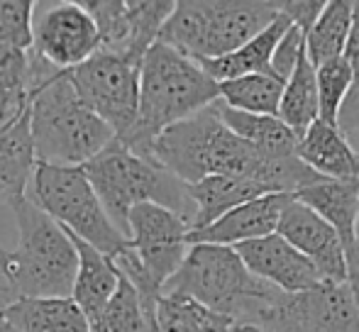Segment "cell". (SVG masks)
Instances as JSON below:
<instances>
[{"instance_id": "8", "label": "cell", "mask_w": 359, "mask_h": 332, "mask_svg": "<svg viewBox=\"0 0 359 332\" xmlns=\"http://www.w3.org/2000/svg\"><path fill=\"white\" fill-rule=\"evenodd\" d=\"M128 247L113 259L120 276L142 300L156 303L166 281L189 251V225L181 215L154 203H140L128 215Z\"/></svg>"}, {"instance_id": "9", "label": "cell", "mask_w": 359, "mask_h": 332, "mask_svg": "<svg viewBox=\"0 0 359 332\" xmlns=\"http://www.w3.org/2000/svg\"><path fill=\"white\" fill-rule=\"evenodd\" d=\"M29 186H32L29 200L88 247L110 259H115L128 247L130 240L110 223L93 186L86 179L83 166L37 164Z\"/></svg>"}, {"instance_id": "14", "label": "cell", "mask_w": 359, "mask_h": 332, "mask_svg": "<svg viewBox=\"0 0 359 332\" xmlns=\"http://www.w3.org/2000/svg\"><path fill=\"white\" fill-rule=\"evenodd\" d=\"M232 249L250 269V274L284 293H301L323 281L316 266L276 233L252 240V242L235 244Z\"/></svg>"}, {"instance_id": "22", "label": "cell", "mask_w": 359, "mask_h": 332, "mask_svg": "<svg viewBox=\"0 0 359 332\" xmlns=\"http://www.w3.org/2000/svg\"><path fill=\"white\" fill-rule=\"evenodd\" d=\"M0 313L18 332H90L72 298H13Z\"/></svg>"}, {"instance_id": "34", "label": "cell", "mask_w": 359, "mask_h": 332, "mask_svg": "<svg viewBox=\"0 0 359 332\" xmlns=\"http://www.w3.org/2000/svg\"><path fill=\"white\" fill-rule=\"evenodd\" d=\"M10 300H13V293L8 291V286H0V305L10 303Z\"/></svg>"}, {"instance_id": "1", "label": "cell", "mask_w": 359, "mask_h": 332, "mask_svg": "<svg viewBox=\"0 0 359 332\" xmlns=\"http://www.w3.org/2000/svg\"><path fill=\"white\" fill-rule=\"evenodd\" d=\"M217 100V83L198 62L156 42L140 67L137 118L120 142L147 159L149 147L166 127L201 113Z\"/></svg>"}, {"instance_id": "29", "label": "cell", "mask_w": 359, "mask_h": 332, "mask_svg": "<svg viewBox=\"0 0 359 332\" xmlns=\"http://www.w3.org/2000/svg\"><path fill=\"white\" fill-rule=\"evenodd\" d=\"M352 88V71L345 57H337L316 69L318 90V120L337 127V118Z\"/></svg>"}, {"instance_id": "37", "label": "cell", "mask_w": 359, "mask_h": 332, "mask_svg": "<svg viewBox=\"0 0 359 332\" xmlns=\"http://www.w3.org/2000/svg\"><path fill=\"white\" fill-rule=\"evenodd\" d=\"M232 332H259V330H255V328H235Z\"/></svg>"}, {"instance_id": "3", "label": "cell", "mask_w": 359, "mask_h": 332, "mask_svg": "<svg viewBox=\"0 0 359 332\" xmlns=\"http://www.w3.org/2000/svg\"><path fill=\"white\" fill-rule=\"evenodd\" d=\"M147 159L186 186L208 176H237L257 184V174L266 162L257 149L222 125L213 105L166 127L151 142Z\"/></svg>"}, {"instance_id": "15", "label": "cell", "mask_w": 359, "mask_h": 332, "mask_svg": "<svg viewBox=\"0 0 359 332\" xmlns=\"http://www.w3.org/2000/svg\"><path fill=\"white\" fill-rule=\"evenodd\" d=\"M293 195L284 193H264L247 203L237 205L235 210L225 213L213 225L189 233V244H220V247H235L242 242L266 237L276 233L281 210Z\"/></svg>"}, {"instance_id": "11", "label": "cell", "mask_w": 359, "mask_h": 332, "mask_svg": "<svg viewBox=\"0 0 359 332\" xmlns=\"http://www.w3.org/2000/svg\"><path fill=\"white\" fill-rule=\"evenodd\" d=\"M259 332H359V303L347 284L320 281L301 293L279 291Z\"/></svg>"}, {"instance_id": "6", "label": "cell", "mask_w": 359, "mask_h": 332, "mask_svg": "<svg viewBox=\"0 0 359 332\" xmlns=\"http://www.w3.org/2000/svg\"><path fill=\"white\" fill-rule=\"evenodd\" d=\"M29 134L37 164L83 166L115 139L113 130L79 100L67 74H57L29 98Z\"/></svg>"}, {"instance_id": "20", "label": "cell", "mask_w": 359, "mask_h": 332, "mask_svg": "<svg viewBox=\"0 0 359 332\" xmlns=\"http://www.w3.org/2000/svg\"><path fill=\"white\" fill-rule=\"evenodd\" d=\"M69 237H72L76 254H79V269H76L72 300L79 305V310L88 320V325H93L100 318L103 308L108 305V300L113 298L115 289H118L120 271L110 256L95 251L86 242H81L79 237H74V235H69Z\"/></svg>"}, {"instance_id": "23", "label": "cell", "mask_w": 359, "mask_h": 332, "mask_svg": "<svg viewBox=\"0 0 359 332\" xmlns=\"http://www.w3.org/2000/svg\"><path fill=\"white\" fill-rule=\"evenodd\" d=\"M217 118L222 120L227 130L232 134L247 142L252 149H257V154H262L264 159H279V157H291L296 152V134L281 123L279 118L271 115H252V113H240V110L227 108L225 103L215 100L213 103Z\"/></svg>"}, {"instance_id": "19", "label": "cell", "mask_w": 359, "mask_h": 332, "mask_svg": "<svg viewBox=\"0 0 359 332\" xmlns=\"http://www.w3.org/2000/svg\"><path fill=\"white\" fill-rule=\"evenodd\" d=\"M288 27H291V20L279 10V15H276L259 34H255L250 42L242 44L235 52L225 54V57L198 62L201 69H203L215 83L232 81V78H242V76H255V74L274 76V74H271V54H274L276 44L281 42V37H284V32Z\"/></svg>"}, {"instance_id": "30", "label": "cell", "mask_w": 359, "mask_h": 332, "mask_svg": "<svg viewBox=\"0 0 359 332\" xmlns=\"http://www.w3.org/2000/svg\"><path fill=\"white\" fill-rule=\"evenodd\" d=\"M342 57L350 64L352 88H350V95H347L345 105H342V110H340V118H337V130H340L347 142L352 144V137L359 134V3H352V27H350V37H347Z\"/></svg>"}, {"instance_id": "13", "label": "cell", "mask_w": 359, "mask_h": 332, "mask_svg": "<svg viewBox=\"0 0 359 332\" xmlns=\"http://www.w3.org/2000/svg\"><path fill=\"white\" fill-rule=\"evenodd\" d=\"M276 235L286 240L291 247H296L316 266L323 281L332 284H347V264L337 233L311 208L291 198L281 210Z\"/></svg>"}, {"instance_id": "33", "label": "cell", "mask_w": 359, "mask_h": 332, "mask_svg": "<svg viewBox=\"0 0 359 332\" xmlns=\"http://www.w3.org/2000/svg\"><path fill=\"white\" fill-rule=\"evenodd\" d=\"M323 5L325 3H320V0H291V3H279V10L306 34L311 29V25L316 22L318 15H320Z\"/></svg>"}, {"instance_id": "38", "label": "cell", "mask_w": 359, "mask_h": 332, "mask_svg": "<svg viewBox=\"0 0 359 332\" xmlns=\"http://www.w3.org/2000/svg\"><path fill=\"white\" fill-rule=\"evenodd\" d=\"M147 332H156V328H154V318H151V323H149V328H147Z\"/></svg>"}, {"instance_id": "25", "label": "cell", "mask_w": 359, "mask_h": 332, "mask_svg": "<svg viewBox=\"0 0 359 332\" xmlns=\"http://www.w3.org/2000/svg\"><path fill=\"white\" fill-rule=\"evenodd\" d=\"M276 118L296 134V139L303 137L308 127L318 120V90H316V69L306 59L296 64L293 74L284 81V93H281L279 115Z\"/></svg>"}, {"instance_id": "35", "label": "cell", "mask_w": 359, "mask_h": 332, "mask_svg": "<svg viewBox=\"0 0 359 332\" xmlns=\"http://www.w3.org/2000/svg\"><path fill=\"white\" fill-rule=\"evenodd\" d=\"M5 264H8V249H3V244H0V274L5 271Z\"/></svg>"}, {"instance_id": "36", "label": "cell", "mask_w": 359, "mask_h": 332, "mask_svg": "<svg viewBox=\"0 0 359 332\" xmlns=\"http://www.w3.org/2000/svg\"><path fill=\"white\" fill-rule=\"evenodd\" d=\"M355 242H357V254H359V210H357V225H355Z\"/></svg>"}, {"instance_id": "16", "label": "cell", "mask_w": 359, "mask_h": 332, "mask_svg": "<svg viewBox=\"0 0 359 332\" xmlns=\"http://www.w3.org/2000/svg\"><path fill=\"white\" fill-rule=\"evenodd\" d=\"M57 74L64 71L44 64L39 57H34L32 49L0 44V127L22 115L34 90Z\"/></svg>"}, {"instance_id": "17", "label": "cell", "mask_w": 359, "mask_h": 332, "mask_svg": "<svg viewBox=\"0 0 359 332\" xmlns=\"http://www.w3.org/2000/svg\"><path fill=\"white\" fill-rule=\"evenodd\" d=\"M293 154L327 181H359V154L355 147L340 130L320 120H316L303 132Z\"/></svg>"}, {"instance_id": "21", "label": "cell", "mask_w": 359, "mask_h": 332, "mask_svg": "<svg viewBox=\"0 0 359 332\" xmlns=\"http://www.w3.org/2000/svg\"><path fill=\"white\" fill-rule=\"evenodd\" d=\"M186 193L194 205V218L189 223L191 233L213 225L225 213L235 210L237 205L247 203L252 198L264 195V191L250 179H237V176H208L196 184L186 186Z\"/></svg>"}, {"instance_id": "7", "label": "cell", "mask_w": 359, "mask_h": 332, "mask_svg": "<svg viewBox=\"0 0 359 332\" xmlns=\"http://www.w3.org/2000/svg\"><path fill=\"white\" fill-rule=\"evenodd\" d=\"M276 15L279 3H176L156 42L194 62H208L240 49Z\"/></svg>"}, {"instance_id": "26", "label": "cell", "mask_w": 359, "mask_h": 332, "mask_svg": "<svg viewBox=\"0 0 359 332\" xmlns=\"http://www.w3.org/2000/svg\"><path fill=\"white\" fill-rule=\"evenodd\" d=\"M154 328L156 332H232L235 325L196 300L161 293L154 303Z\"/></svg>"}, {"instance_id": "18", "label": "cell", "mask_w": 359, "mask_h": 332, "mask_svg": "<svg viewBox=\"0 0 359 332\" xmlns=\"http://www.w3.org/2000/svg\"><path fill=\"white\" fill-rule=\"evenodd\" d=\"M34 144L29 134V105L22 115L0 127V203L18 205L27 198V186L32 181Z\"/></svg>"}, {"instance_id": "31", "label": "cell", "mask_w": 359, "mask_h": 332, "mask_svg": "<svg viewBox=\"0 0 359 332\" xmlns=\"http://www.w3.org/2000/svg\"><path fill=\"white\" fill-rule=\"evenodd\" d=\"M32 13L29 0H5L0 3V44L18 49L32 47Z\"/></svg>"}, {"instance_id": "4", "label": "cell", "mask_w": 359, "mask_h": 332, "mask_svg": "<svg viewBox=\"0 0 359 332\" xmlns=\"http://www.w3.org/2000/svg\"><path fill=\"white\" fill-rule=\"evenodd\" d=\"M13 215L18 244L3 271L13 298H72L79 254L69 233L29 198L13 205Z\"/></svg>"}, {"instance_id": "28", "label": "cell", "mask_w": 359, "mask_h": 332, "mask_svg": "<svg viewBox=\"0 0 359 332\" xmlns=\"http://www.w3.org/2000/svg\"><path fill=\"white\" fill-rule=\"evenodd\" d=\"M154 318V303H147L125 276H120L113 298L103 308L100 318L90 325V332H147Z\"/></svg>"}, {"instance_id": "10", "label": "cell", "mask_w": 359, "mask_h": 332, "mask_svg": "<svg viewBox=\"0 0 359 332\" xmlns=\"http://www.w3.org/2000/svg\"><path fill=\"white\" fill-rule=\"evenodd\" d=\"M140 67L118 54L95 52L88 62L64 71L81 103L113 130L115 139H123L137 118Z\"/></svg>"}, {"instance_id": "32", "label": "cell", "mask_w": 359, "mask_h": 332, "mask_svg": "<svg viewBox=\"0 0 359 332\" xmlns=\"http://www.w3.org/2000/svg\"><path fill=\"white\" fill-rule=\"evenodd\" d=\"M303 37H306V34L291 22V27H288L284 32V37H281V42L276 44L274 54H271V74H274L279 81H286V78L291 76L296 64L301 62V57L306 54L303 52Z\"/></svg>"}, {"instance_id": "5", "label": "cell", "mask_w": 359, "mask_h": 332, "mask_svg": "<svg viewBox=\"0 0 359 332\" xmlns=\"http://www.w3.org/2000/svg\"><path fill=\"white\" fill-rule=\"evenodd\" d=\"M83 174L93 186L110 223L125 237H128V215L140 203L161 205L181 215L186 225L194 218V205L186 193V184H181L174 174L161 169L151 159L130 152L120 139H113L103 152L86 162Z\"/></svg>"}, {"instance_id": "24", "label": "cell", "mask_w": 359, "mask_h": 332, "mask_svg": "<svg viewBox=\"0 0 359 332\" xmlns=\"http://www.w3.org/2000/svg\"><path fill=\"white\" fill-rule=\"evenodd\" d=\"M352 27V0H330L303 37V52L313 69L342 57Z\"/></svg>"}, {"instance_id": "12", "label": "cell", "mask_w": 359, "mask_h": 332, "mask_svg": "<svg viewBox=\"0 0 359 332\" xmlns=\"http://www.w3.org/2000/svg\"><path fill=\"white\" fill-rule=\"evenodd\" d=\"M32 54L57 71H72L100 49L98 29L81 3H34Z\"/></svg>"}, {"instance_id": "27", "label": "cell", "mask_w": 359, "mask_h": 332, "mask_svg": "<svg viewBox=\"0 0 359 332\" xmlns=\"http://www.w3.org/2000/svg\"><path fill=\"white\" fill-rule=\"evenodd\" d=\"M281 93H284V81H279L276 76H264V74L217 83V100L220 103H225L232 110L252 115H271V118H276L279 115Z\"/></svg>"}, {"instance_id": "2", "label": "cell", "mask_w": 359, "mask_h": 332, "mask_svg": "<svg viewBox=\"0 0 359 332\" xmlns=\"http://www.w3.org/2000/svg\"><path fill=\"white\" fill-rule=\"evenodd\" d=\"M161 293L184 296L227 318L235 328L257 330L279 289L250 274L232 247L189 244L184 261Z\"/></svg>"}]
</instances>
